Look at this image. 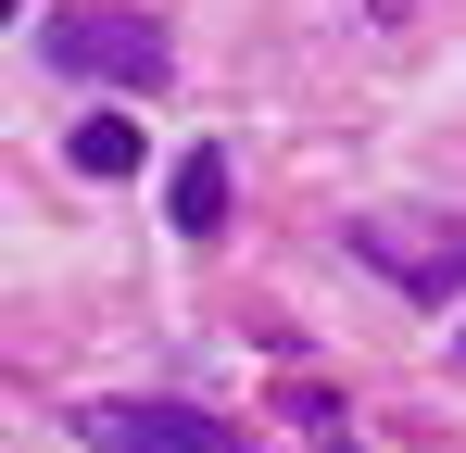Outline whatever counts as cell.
Returning <instances> with one entry per match:
<instances>
[{
	"mask_svg": "<svg viewBox=\"0 0 466 453\" xmlns=\"http://www.w3.org/2000/svg\"><path fill=\"white\" fill-rule=\"evenodd\" d=\"M64 428H76V441H101V453H239V428L189 416V403H76Z\"/></svg>",
	"mask_w": 466,
	"mask_h": 453,
	"instance_id": "3957f363",
	"label": "cell"
},
{
	"mask_svg": "<svg viewBox=\"0 0 466 453\" xmlns=\"http://www.w3.org/2000/svg\"><path fill=\"white\" fill-rule=\"evenodd\" d=\"M328 453H366V441H328Z\"/></svg>",
	"mask_w": 466,
	"mask_h": 453,
	"instance_id": "8992f818",
	"label": "cell"
},
{
	"mask_svg": "<svg viewBox=\"0 0 466 453\" xmlns=\"http://www.w3.org/2000/svg\"><path fill=\"white\" fill-rule=\"evenodd\" d=\"M353 252L379 265L390 290H466V215H366L353 226Z\"/></svg>",
	"mask_w": 466,
	"mask_h": 453,
	"instance_id": "7a4b0ae2",
	"label": "cell"
},
{
	"mask_svg": "<svg viewBox=\"0 0 466 453\" xmlns=\"http://www.w3.org/2000/svg\"><path fill=\"white\" fill-rule=\"evenodd\" d=\"M177 226H189V239L228 226V151H189V164H177Z\"/></svg>",
	"mask_w": 466,
	"mask_h": 453,
	"instance_id": "277c9868",
	"label": "cell"
},
{
	"mask_svg": "<svg viewBox=\"0 0 466 453\" xmlns=\"http://www.w3.org/2000/svg\"><path fill=\"white\" fill-rule=\"evenodd\" d=\"M64 151H76V176H127V164H139V126H127V114H88Z\"/></svg>",
	"mask_w": 466,
	"mask_h": 453,
	"instance_id": "5b68a950",
	"label": "cell"
},
{
	"mask_svg": "<svg viewBox=\"0 0 466 453\" xmlns=\"http://www.w3.org/2000/svg\"><path fill=\"white\" fill-rule=\"evenodd\" d=\"M38 51L64 76H114V88H164V25L152 13H127V0H51V25H38Z\"/></svg>",
	"mask_w": 466,
	"mask_h": 453,
	"instance_id": "6da1fadb",
	"label": "cell"
}]
</instances>
